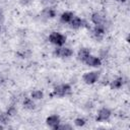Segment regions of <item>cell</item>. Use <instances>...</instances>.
Wrapping results in <instances>:
<instances>
[{
    "label": "cell",
    "mask_w": 130,
    "mask_h": 130,
    "mask_svg": "<svg viewBox=\"0 0 130 130\" xmlns=\"http://www.w3.org/2000/svg\"><path fill=\"white\" fill-rule=\"evenodd\" d=\"M70 92H71V85L68 83H62V84L55 86V88L53 90V95L61 98V96H65V95L69 94Z\"/></svg>",
    "instance_id": "1"
},
{
    "label": "cell",
    "mask_w": 130,
    "mask_h": 130,
    "mask_svg": "<svg viewBox=\"0 0 130 130\" xmlns=\"http://www.w3.org/2000/svg\"><path fill=\"white\" fill-rule=\"evenodd\" d=\"M49 41H50L52 44H54V45H56V46H58V47H61V46H63V45L65 44V42H66V37H65L64 35L58 32V31H53V32H51L50 36H49Z\"/></svg>",
    "instance_id": "2"
},
{
    "label": "cell",
    "mask_w": 130,
    "mask_h": 130,
    "mask_svg": "<svg viewBox=\"0 0 130 130\" xmlns=\"http://www.w3.org/2000/svg\"><path fill=\"white\" fill-rule=\"evenodd\" d=\"M101 73L99 71H89L83 74L82 79L86 84H93L95 83L100 78Z\"/></svg>",
    "instance_id": "3"
},
{
    "label": "cell",
    "mask_w": 130,
    "mask_h": 130,
    "mask_svg": "<svg viewBox=\"0 0 130 130\" xmlns=\"http://www.w3.org/2000/svg\"><path fill=\"white\" fill-rule=\"evenodd\" d=\"M54 54L59 58H68V57H71L73 55V51L70 48L61 46V47H58L54 51Z\"/></svg>",
    "instance_id": "4"
},
{
    "label": "cell",
    "mask_w": 130,
    "mask_h": 130,
    "mask_svg": "<svg viewBox=\"0 0 130 130\" xmlns=\"http://www.w3.org/2000/svg\"><path fill=\"white\" fill-rule=\"evenodd\" d=\"M60 123H61V120H60V117H59L58 115H51V116H49V117L46 119V124H47L50 128H52V129H54V130H56L57 126H58Z\"/></svg>",
    "instance_id": "5"
},
{
    "label": "cell",
    "mask_w": 130,
    "mask_h": 130,
    "mask_svg": "<svg viewBox=\"0 0 130 130\" xmlns=\"http://www.w3.org/2000/svg\"><path fill=\"white\" fill-rule=\"evenodd\" d=\"M92 32H93V37L96 40H101L106 32V25L105 24H94Z\"/></svg>",
    "instance_id": "6"
},
{
    "label": "cell",
    "mask_w": 130,
    "mask_h": 130,
    "mask_svg": "<svg viewBox=\"0 0 130 130\" xmlns=\"http://www.w3.org/2000/svg\"><path fill=\"white\" fill-rule=\"evenodd\" d=\"M111 117V111L108 108H102L99 110L98 115H96V121L102 122V121H106Z\"/></svg>",
    "instance_id": "7"
},
{
    "label": "cell",
    "mask_w": 130,
    "mask_h": 130,
    "mask_svg": "<svg viewBox=\"0 0 130 130\" xmlns=\"http://www.w3.org/2000/svg\"><path fill=\"white\" fill-rule=\"evenodd\" d=\"M84 63L88 66H91V67H100L102 65V61L99 57H95V56H92V55H89L86 60L84 61Z\"/></svg>",
    "instance_id": "8"
},
{
    "label": "cell",
    "mask_w": 130,
    "mask_h": 130,
    "mask_svg": "<svg viewBox=\"0 0 130 130\" xmlns=\"http://www.w3.org/2000/svg\"><path fill=\"white\" fill-rule=\"evenodd\" d=\"M84 21L80 18V17H78V16H73V18L70 20V22H69V24H70V26L72 27V28H74V29H77V28H79V27H81V26H83L84 24Z\"/></svg>",
    "instance_id": "9"
},
{
    "label": "cell",
    "mask_w": 130,
    "mask_h": 130,
    "mask_svg": "<svg viewBox=\"0 0 130 130\" xmlns=\"http://www.w3.org/2000/svg\"><path fill=\"white\" fill-rule=\"evenodd\" d=\"M91 21L94 24H106V18L105 16H103L101 13H93L91 15Z\"/></svg>",
    "instance_id": "10"
},
{
    "label": "cell",
    "mask_w": 130,
    "mask_h": 130,
    "mask_svg": "<svg viewBox=\"0 0 130 130\" xmlns=\"http://www.w3.org/2000/svg\"><path fill=\"white\" fill-rule=\"evenodd\" d=\"M90 55V51L88 48H81L79 51H78V54H77V57L78 59L81 61V62H84L86 60V58Z\"/></svg>",
    "instance_id": "11"
},
{
    "label": "cell",
    "mask_w": 130,
    "mask_h": 130,
    "mask_svg": "<svg viewBox=\"0 0 130 130\" xmlns=\"http://www.w3.org/2000/svg\"><path fill=\"white\" fill-rule=\"evenodd\" d=\"M73 16H74V14H73L71 11H65V12H63V13L61 14L60 20H61L62 22H64V23H69L70 20L73 18Z\"/></svg>",
    "instance_id": "12"
},
{
    "label": "cell",
    "mask_w": 130,
    "mask_h": 130,
    "mask_svg": "<svg viewBox=\"0 0 130 130\" xmlns=\"http://www.w3.org/2000/svg\"><path fill=\"white\" fill-rule=\"evenodd\" d=\"M124 84V78L123 77H117L116 79H114L112 82H111V88L112 89H118L120 87H122Z\"/></svg>",
    "instance_id": "13"
},
{
    "label": "cell",
    "mask_w": 130,
    "mask_h": 130,
    "mask_svg": "<svg viewBox=\"0 0 130 130\" xmlns=\"http://www.w3.org/2000/svg\"><path fill=\"white\" fill-rule=\"evenodd\" d=\"M43 14L47 18H53V17L56 16V10L54 8H52V7H47V8L44 9Z\"/></svg>",
    "instance_id": "14"
},
{
    "label": "cell",
    "mask_w": 130,
    "mask_h": 130,
    "mask_svg": "<svg viewBox=\"0 0 130 130\" xmlns=\"http://www.w3.org/2000/svg\"><path fill=\"white\" fill-rule=\"evenodd\" d=\"M23 107H24L25 109H27V110H32V109H35L36 105H35V103H34V100H32L31 98H26V99H24V101H23Z\"/></svg>",
    "instance_id": "15"
},
{
    "label": "cell",
    "mask_w": 130,
    "mask_h": 130,
    "mask_svg": "<svg viewBox=\"0 0 130 130\" xmlns=\"http://www.w3.org/2000/svg\"><path fill=\"white\" fill-rule=\"evenodd\" d=\"M30 98L32 100H42L44 98V92L42 90H39V89H36L34 91H31L30 93Z\"/></svg>",
    "instance_id": "16"
},
{
    "label": "cell",
    "mask_w": 130,
    "mask_h": 130,
    "mask_svg": "<svg viewBox=\"0 0 130 130\" xmlns=\"http://www.w3.org/2000/svg\"><path fill=\"white\" fill-rule=\"evenodd\" d=\"M9 121V115L6 112L0 113V123L1 124H7Z\"/></svg>",
    "instance_id": "17"
},
{
    "label": "cell",
    "mask_w": 130,
    "mask_h": 130,
    "mask_svg": "<svg viewBox=\"0 0 130 130\" xmlns=\"http://www.w3.org/2000/svg\"><path fill=\"white\" fill-rule=\"evenodd\" d=\"M74 124L76 126H78V127H82V126L85 125V120L83 118H76L74 120Z\"/></svg>",
    "instance_id": "18"
},
{
    "label": "cell",
    "mask_w": 130,
    "mask_h": 130,
    "mask_svg": "<svg viewBox=\"0 0 130 130\" xmlns=\"http://www.w3.org/2000/svg\"><path fill=\"white\" fill-rule=\"evenodd\" d=\"M6 113L9 115V117H11V116H14V115L16 114V108H15L14 106H10V107L7 109Z\"/></svg>",
    "instance_id": "19"
},
{
    "label": "cell",
    "mask_w": 130,
    "mask_h": 130,
    "mask_svg": "<svg viewBox=\"0 0 130 130\" xmlns=\"http://www.w3.org/2000/svg\"><path fill=\"white\" fill-rule=\"evenodd\" d=\"M72 127L70 126V125H68V124H59L58 126H57V128H56V130H59V129H62V130H64V129H71Z\"/></svg>",
    "instance_id": "20"
},
{
    "label": "cell",
    "mask_w": 130,
    "mask_h": 130,
    "mask_svg": "<svg viewBox=\"0 0 130 130\" xmlns=\"http://www.w3.org/2000/svg\"><path fill=\"white\" fill-rule=\"evenodd\" d=\"M41 2L48 7H51V5L55 4V0H41Z\"/></svg>",
    "instance_id": "21"
},
{
    "label": "cell",
    "mask_w": 130,
    "mask_h": 130,
    "mask_svg": "<svg viewBox=\"0 0 130 130\" xmlns=\"http://www.w3.org/2000/svg\"><path fill=\"white\" fill-rule=\"evenodd\" d=\"M28 3H30V0H21V4H23V5H26Z\"/></svg>",
    "instance_id": "22"
},
{
    "label": "cell",
    "mask_w": 130,
    "mask_h": 130,
    "mask_svg": "<svg viewBox=\"0 0 130 130\" xmlns=\"http://www.w3.org/2000/svg\"><path fill=\"white\" fill-rule=\"evenodd\" d=\"M118 1H120V2H125L126 0H118Z\"/></svg>",
    "instance_id": "23"
},
{
    "label": "cell",
    "mask_w": 130,
    "mask_h": 130,
    "mask_svg": "<svg viewBox=\"0 0 130 130\" xmlns=\"http://www.w3.org/2000/svg\"><path fill=\"white\" fill-rule=\"evenodd\" d=\"M1 29H2V26H1V24H0V32H1Z\"/></svg>",
    "instance_id": "24"
},
{
    "label": "cell",
    "mask_w": 130,
    "mask_h": 130,
    "mask_svg": "<svg viewBox=\"0 0 130 130\" xmlns=\"http://www.w3.org/2000/svg\"><path fill=\"white\" fill-rule=\"evenodd\" d=\"M0 16H1V12H0Z\"/></svg>",
    "instance_id": "25"
}]
</instances>
